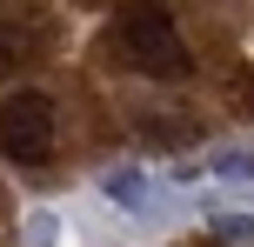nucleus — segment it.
Instances as JSON below:
<instances>
[{
  "label": "nucleus",
  "instance_id": "39448f33",
  "mask_svg": "<svg viewBox=\"0 0 254 247\" xmlns=\"http://www.w3.org/2000/svg\"><path fill=\"white\" fill-rule=\"evenodd\" d=\"M20 234H27V247H61V214H54V207H34Z\"/></svg>",
  "mask_w": 254,
  "mask_h": 247
},
{
  "label": "nucleus",
  "instance_id": "f03ea898",
  "mask_svg": "<svg viewBox=\"0 0 254 247\" xmlns=\"http://www.w3.org/2000/svg\"><path fill=\"white\" fill-rule=\"evenodd\" d=\"M0 154L13 167H47L54 154V100L34 87H13L0 100Z\"/></svg>",
  "mask_w": 254,
  "mask_h": 247
},
{
  "label": "nucleus",
  "instance_id": "0eeeda50",
  "mask_svg": "<svg viewBox=\"0 0 254 247\" xmlns=\"http://www.w3.org/2000/svg\"><path fill=\"white\" fill-rule=\"evenodd\" d=\"M248 114H254V80H248Z\"/></svg>",
  "mask_w": 254,
  "mask_h": 247
},
{
  "label": "nucleus",
  "instance_id": "f257e3e1",
  "mask_svg": "<svg viewBox=\"0 0 254 247\" xmlns=\"http://www.w3.org/2000/svg\"><path fill=\"white\" fill-rule=\"evenodd\" d=\"M114 53L127 67H140V74H154V80H188L194 74V53H188V40L174 34V13H167L161 0H127L121 7Z\"/></svg>",
  "mask_w": 254,
  "mask_h": 247
},
{
  "label": "nucleus",
  "instance_id": "7ed1b4c3",
  "mask_svg": "<svg viewBox=\"0 0 254 247\" xmlns=\"http://www.w3.org/2000/svg\"><path fill=\"white\" fill-rule=\"evenodd\" d=\"M107 200H114V207H127L134 221H154V207H161V187H154L140 167H121V174H107Z\"/></svg>",
  "mask_w": 254,
  "mask_h": 247
},
{
  "label": "nucleus",
  "instance_id": "423d86ee",
  "mask_svg": "<svg viewBox=\"0 0 254 247\" xmlns=\"http://www.w3.org/2000/svg\"><path fill=\"white\" fill-rule=\"evenodd\" d=\"M214 234L248 247V241H254V214H234V207H221V214H214Z\"/></svg>",
  "mask_w": 254,
  "mask_h": 247
},
{
  "label": "nucleus",
  "instance_id": "20e7f679",
  "mask_svg": "<svg viewBox=\"0 0 254 247\" xmlns=\"http://www.w3.org/2000/svg\"><path fill=\"white\" fill-rule=\"evenodd\" d=\"M207 181H221V187H254V147H214V154H207Z\"/></svg>",
  "mask_w": 254,
  "mask_h": 247
}]
</instances>
